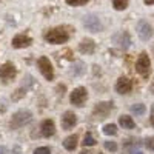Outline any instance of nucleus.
I'll use <instances>...</instances> for the list:
<instances>
[{"mask_svg":"<svg viewBox=\"0 0 154 154\" xmlns=\"http://www.w3.org/2000/svg\"><path fill=\"white\" fill-rule=\"evenodd\" d=\"M43 38L48 43L62 45V43H66L69 40V34L63 26H57V28H53V29H48L43 34Z\"/></svg>","mask_w":154,"mask_h":154,"instance_id":"obj_1","label":"nucleus"},{"mask_svg":"<svg viewBox=\"0 0 154 154\" xmlns=\"http://www.w3.org/2000/svg\"><path fill=\"white\" fill-rule=\"evenodd\" d=\"M32 119V114L26 109H20L17 112L12 114V119L9 122V126L12 128V130H20V128H23L25 125H28Z\"/></svg>","mask_w":154,"mask_h":154,"instance_id":"obj_2","label":"nucleus"},{"mask_svg":"<svg viewBox=\"0 0 154 154\" xmlns=\"http://www.w3.org/2000/svg\"><path fill=\"white\" fill-rule=\"evenodd\" d=\"M136 71L142 75V77H148L149 71H151V62L146 53H140L137 62H136Z\"/></svg>","mask_w":154,"mask_h":154,"instance_id":"obj_3","label":"nucleus"},{"mask_svg":"<svg viewBox=\"0 0 154 154\" xmlns=\"http://www.w3.org/2000/svg\"><path fill=\"white\" fill-rule=\"evenodd\" d=\"M114 109V103L112 102H100V103H97L93 109V116L96 119L99 120H103L108 117V114Z\"/></svg>","mask_w":154,"mask_h":154,"instance_id":"obj_4","label":"nucleus"},{"mask_svg":"<svg viewBox=\"0 0 154 154\" xmlns=\"http://www.w3.org/2000/svg\"><path fill=\"white\" fill-rule=\"evenodd\" d=\"M37 66L40 69V72L43 74V77L46 80H53L54 79V68L51 65V62L48 57H40L37 60Z\"/></svg>","mask_w":154,"mask_h":154,"instance_id":"obj_5","label":"nucleus"},{"mask_svg":"<svg viewBox=\"0 0 154 154\" xmlns=\"http://www.w3.org/2000/svg\"><path fill=\"white\" fill-rule=\"evenodd\" d=\"M86 99H88V91H86L83 86H79V88L72 89V93H71V96H69L71 103L75 105V106H83L85 102H86Z\"/></svg>","mask_w":154,"mask_h":154,"instance_id":"obj_6","label":"nucleus"},{"mask_svg":"<svg viewBox=\"0 0 154 154\" xmlns=\"http://www.w3.org/2000/svg\"><path fill=\"white\" fill-rule=\"evenodd\" d=\"M16 74H17V69H16V66L12 65L11 62H6V63H3V65L0 66V79H2L3 82L12 80L16 77Z\"/></svg>","mask_w":154,"mask_h":154,"instance_id":"obj_7","label":"nucleus"},{"mask_svg":"<svg viewBox=\"0 0 154 154\" xmlns=\"http://www.w3.org/2000/svg\"><path fill=\"white\" fill-rule=\"evenodd\" d=\"M137 34L140 37V40H143V42H148L149 38L152 37V26L145 22V20H140L137 23Z\"/></svg>","mask_w":154,"mask_h":154,"instance_id":"obj_8","label":"nucleus"},{"mask_svg":"<svg viewBox=\"0 0 154 154\" xmlns=\"http://www.w3.org/2000/svg\"><path fill=\"white\" fill-rule=\"evenodd\" d=\"M83 25L88 31L91 32H99L102 29V23L99 20V17H96L94 14H89V16H85L83 17Z\"/></svg>","mask_w":154,"mask_h":154,"instance_id":"obj_9","label":"nucleus"},{"mask_svg":"<svg viewBox=\"0 0 154 154\" xmlns=\"http://www.w3.org/2000/svg\"><path fill=\"white\" fill-rule=\"evenodd\" d=\"M31 43H32V38L29 35H26V34H17V35L12 37V42H11L12 48H17V49L28 48Z\"/></svg>","mask_w":154,"mask_h":154,"instance_id":"obj_10","label":"nucleus"},{"mask_svg":"<svg viewBox=\"0 0 154 154\" xmlns=\"http://www.w3.org/2000/svg\"><path fill=\"white\" fill-rule=\"evenodd\" d=\"M77 125V116L72 111H65L62 116V128L63 130H72V128Z\"/></svg>","mask_w":154,"mask_h":154,"instance_id":"obj_11","label":"nucleus"},{"mask_svg":"<svg viewBox=\"0 0 154 154\" xmlns=\"http://www.w3.org/2000/svg\"><path fill=\"white\" fill-rule=\"evenodd\" d=\"M133 89V82L128 79V77H119L117 83H116V91L119 94H130Z\"/></svg>","mask_w":154,"mask_h":154,"instance_id":"obj_12","label":"nucleus"},{"mask_svg":"<svg viewBox=\"0 0 154 154\" xmlns=\"http://www.w3.org/2000/svg\"><path fill=\"white\" fill-rule=\"evenodd\" d=\"M40 134L43 137H53L56 134V125H54V120L51 119H46L42 122L40 125Z\"/></svg>","mask_w":154,"mask_h":154,"instance_id":"obj_13","label":"nucleus"},{"mask_svg":"<svg viewBox=\"0 0 154 154\" xmlns=\"http://www.w3.org/2000/svg\"><path fill=\"white\" fill-rule=\"evenodd\" d=\"M79 51L82 54H93L96 51V43L91 38H83V40L79 43Z\"/></svg>","mask_w":154,"mask_h":154,"instance_id":"obj_14","label":"nucleus"},{"mask_svg":"<svg viewBox=\"0 0 154 154\" xmlns=\"http://www.w3.org/2000/svg\"><path fill=\"white\" fill-rule=\"evenodd\" d=\"M119 123H120L122 128H125V130H134L136 128V122L133 120V117L131 116H126V114L119 117Z\"/></svg>","mask_w":154,"mask_h":154,"instance_id":"obj_15","label":"nucleus"},{"mask_svg":"<svg viewBox=\"0 0 154 154\" xmlns=\"http://www.w3.org/2000/svg\"><path fill=\"white\" fill-rule=\"evenodd\" d=\"M77 143H79V137H77L75 134L68 136L65 140H63V146H65V149H68V151H74Z\"/></svg>","mask_w":154,"mask_h":154,"instance_id":"obj_16","label":"nucleus"},{"mask_svg":"<svg viewBox=\"0 0 154 154\" xmlns=\"http://www.w3.org/2000/svg\"><path fill=\"white\" fill-rule=\"evenodd\" d=\"M96 142H97V140L94 139V136L91 134V133H86L85 134V137H83V146H94L96 145Z\"/></svg>","mask_w":154,"mask_h":154,"instance_id":"obj_17","label":"nucleus"},{"mask_svg":"<svg viewBox=\"0 0 154 154\" xmlns=\"http://www.w3.org/2000/svg\"><path fill=\"white\" fill-rule=\"evenodd\" d=\"M145 105L143 103H134L133 106H131V112H134L136 116H143L145 114Z\"/></svg>","mask_w":154,"mask_h":154,"instance_id":"obj_18","label":"nucleus"},{"mask_svg":"<svg viewBox=\"0 0 154 154\" xmlns=\"http://www.w3.org/2000/svg\"><path fill=\"white\" fill-rule=\"evenodd\" d=\"M112 6L117 11H123L128 8V0H112Z\"/></svg>","mask_w":154,"mask_h":154,"instance_id":"obj_19","label":"nucleus"},{"mask_svg":"<svg viewBox=\"0 0 154 154\" xmlns=\"http://www.w3.org/2000/svg\"><path fill=\"white\" fill-rule=\"evenodd\" d=\"M130 35H128V32H122L120 35H119V43H120V46L122 48H128L130 46Z\"/></svg>","mask_w":154,"mask_h":154,"instance_id":"obj_20","label":"nucleus"},{"mask_svg":"<svg viewBox=\"0 0 154 154\" xmlns=\"http://www.w3.org/2000/svg\"><path fill=\"white\" fill-rule=\"evenodd\" d=\"M103 133L106 136H116L117 134V126H116L114 123H108V125L103 126Z\"/></svg>","mask_w":154,"mask_h":154,"instance_id":"obj_21","label":"nucleus"},{"mask_svg":"<svg viewBox=\"0 0 154 154\" xmlns=\"http://www.w3.org/2000/svg\"><path fill=\"white\" fill-rule=\"evenodd\" d=\"M65 2L71 6H83L88 3V0H65Z\"/></svg>","mask_w":154,"mask_h":154,"instance_id":"obj_22","label":"nucleus"},{"mask_svg":"<svg viewBox=\"0 0 154 154\" xmlns=\"http://www.w3.org/2000/svg\"><path fill=\"white\" fill-rule=\"evenodd\" d=\"M32 154H51V149H49L48 146H40V148L34 149Z\"/></svg>","mask_w":154,"mask_h":154,"instance_id":"obj_23","label":"nucleus"},{"mask_svg":"<svg viewBox=\"0 0 154 154\" xmlns=\"http://www.w3.org/2000/svg\"><path fill=\"white\" fill-rule=\"evenodd\" d=\"M145 146H146L148 149L154 151V136H151V137H148V139L145 140Z\"/></svg>","mask_w":154,"mask_h":154,"instance_id":"obj_24","label":"nucleus"},{"mask_svg":"<svg viewBox=\"0 0 154 154\" xmlns=\"http://www.w3.org/2000/svg\"><path fill=\"white\" fill-rule=\"evenodd\" d=\"M105 148L108 151H111V152L117 151V145H116V142H105Z\"/></svg>","mask_w":154,"mask_h":154,"instance_id":"obj_25","label":"nucleus"},{"mask_svg":"<svg viewBox=\"0 0 154 154\" xmlns=\"http://www.w3.org/2000/svg\"><path fill=\"white\" fill-rule=\"evenodd\" d=\"M23 94H25V93H23V89H19L17 94H16V96H12V100H19V99H20Z\"/></svg>","mask_w":154,"mask_h":154,"instance_id":"obj_26","label":"nucleus"},{"mask_svg":"<svg viewBox=\"0 0 154 154\" xmlns=\"http://www.w3.org/2000/svg\"><path fill=\"white\" fill-rule=\"evenodd\" d=\"M149 123H151V126H154V105L151 106V117H149Z\"/></svg>","mask_w":154,"mask_h":154,"instance_id":"obj_27","label":"nucleus"},{"mask_svg":"<svg viewBox=\"0 0 154 154\" xmlns=\"http://www.w3.org/2000/svg\"><path fill=\"white\" fill-rule=\"evenodd\" d=\"M149 91H151V94H154V79H152V83L149 85Z\"/></svg>","mask_w":154,"mask_h":154,"instance_id":"obj_28","label":"nucleus"},{"mask_svg":"<svg viewBox=\"0 0 154 154\" xmlns=\"http://www.w3.org/2000/svg\"><path fill=\"white\" fill-rule=\"evenodd\" d=\"M145 5H154V0H143Z\"/></svg>","mask_w":154,"mask_h":154,"instance_id":"obj_29","label":"nucleus"},{"mask_svg":"<svg viewBox=\"0 0 154 154\" xmlns=\"http://www.w3.org/2000/svg\"><path fill=\"white\" fill-rule=\"evenodd\" d=\"M0 154H6V148L5 146H0Z\"/></svg>","mask_w":154,"mask_h":154,"instance_id":"obj_30","label":"nucleus"},{"mask_svg":"<svg viewBox=\"0 0 154 154\" xmlns=\"http://www.w3.org/2000/svg\"><path fill=\"white\" fill-rule=\"evenodd\" d=\"M131 154H142V151H136L134 149V151H131Z\"/></svg>","mask_w":154,"mask_h":154,"instance_id":"obj_31","label":"nucleus"},{"mask_svg":"<svg viewBox=\"0 0 154 154\" xmlns=\"http://www.w3.org/2000/svg\"><path fill=\"white\" fill-rule=\"evenodd\" d=\"M80 154H91V152H89V151H82Z\"/></svg>","mask_w":154,"mask_h":154,"instance_id":"obj_32","label":"nucleus"},{"mask_svg":"<svg viewBox=\"0 0 154 154\" xmlns=\"http://www.w3.org/2000/svg\"><path fill=\"white\" fill-rule=\"evenodd\" d=\"M152 54H154V46H152Z\"/></svg>","mask_w":154,"mask_h":154,"instance_id":"obj_33","label":"nucleus"},{"mask_svg":"<svg viewBox=\"0 0 154 154\" xmlns=\"http://www.w3.org/2000/svg\"><path fill=\"white\" fill-rule=\"evenodd\" d=\"M99 154H102V152H99Z\"/></svg>","mask_w":154,"mask_h":154,"instance_id":"obj_34","label":"nucleus"}]
</instances>
